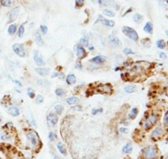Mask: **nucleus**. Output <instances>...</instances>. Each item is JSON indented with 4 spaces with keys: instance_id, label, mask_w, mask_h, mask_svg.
Wrapping results in <instances>:
<instances>
[{
    "instance_id": "412c9836",
    "label": "nucleus",
    "mask_w": 168,
    "mask_h": 159,
    "mask_svg": "<svg viewBox=\"0 0 168 159\" xmlns=\"http://www.w3.org/2000/svg\"><path fill=\"white\" fill-rule=\"evenodd\" d=\"M136 91H137V86L135 84H128V85L125 86L124 92L125 93L132 94V93L135 92Z\"/></svg>"
},
{
    "instance_id": "f257e3e1",
    "label": "nucleus",
    "mask_w": 168,
    "mask_h": 159,
    "mask_svg": "<svg viewBox=\"0 0 168 159\" xmlns=\"http://www.w3.org/2000/svg\"><path fill=\"white\" fill-rule=\"evenodd\" d=\"M26 140L29 145L34 150H38L41 147V141L39 139V135L35 129L26 130L25 133Z\"/></svg>"
},
{
    "instance_id": "0e129e2a",
    "label": "nucleus",
    "mask_w": 168,
    "mask_h": 159,
    "mask_svg": "<svg viewBox=\"0 0 168 159\" xmlns=\"http://www.w3.org/2000/svg\"><path fill=\"white\" fill-rule=\"evenodd\" d=\"M1 52H2V51H1V50H0V54H1Z\"/></svg>"
},
{
    "instance_id": "ea45409f",
    "label": "nucleus",
    "mask_w": 168,
    "mask_h": 159,
    "mask_svg": "<svg viewBox=\"0 0 168 159\" xmlns=\"http://www.w3.org/2000/svg\"><path fill=\"white\" fill-rule=\"evenodd\" d=\"M103 112V108H93L91 110V114H92V115H101Z\"/></svg>"
},
{
    "instance_id": "79ce46f5",
    "label": "nucleus",
    "mask_w": 168,
    "mask_h": 159,
    "mask_svg": "<svg viewBox=\"0 0 168 159\" xmlns=\"http://www.w3.org/2000/svg\"><path fill=\"white\" fill-rule=\"evenodd\" d=\"M75 69L79 70V71H82L83 70V64L82 62L80 59H77L75 63Z\"/></svg>"
},
{
    "instance_id": "e2e57ef3",
    "label": "nucleus",
    "mask_w": 168,
    "mask_h": 159,
    "mask_svg": "<svg viewBox=\"0 0 168 159\" xmlns=\"http://www.w3.org/2000/svg\"><path fill=\"white\" fill-rule=\"evenodd\" d=\"M165 159H168V156L167 157H166V158H165Z\"/></svg>"
},
{
    "instance_id": "b1692460",
    "label": "nucleus",
    "mask_w": 168,
    "mask_h": 159,
    "mask_svg": "<svg viewBox=\"0 0 168 159\" xmlns=\"http://www.w3.org/2000/svg\"><path fill=\"white\" fill-rule=\"evenodd\" d=\"M17 32V25L16 23H11L7 28V33L9 36H13Z\"/></svg>"
},
{
    "instance_id": "a878e982",
    "label": "nucleus",
    "mask_w": 168,
    "mask_h": 159,
    "mask_svg": "<svg viewBox=\"0 0 168 159\" xmlns=\"http://www.w3.org/2000/svg\"><path fill=\"white\" fill-rule=\"evenodd\" d=\"M64 106L62 105V104H57L54 106V107H53V112L57 115H61L63 113V111H64Z\"/></svg>"
},
{
    "instance_id": "c03bdc74",
    "label": "nucleus",
    "mask_w": 168,
    "mask_h": 159,
    "mask_svg": "<svg viewBox=\"0 0 168 159\" xmlns=\"http://www.w3.org/2000/svg\"><path fill=\"white\" fill-rule=\"evenodd\" d=\"M119 133L121 134H126L129 133V129L125 126H121L119 128Z\"/></svg>"
},
{
    "instance_id": "393cba45",
    "label": "nucleus",
    "mask_w": 168,
    "mask_h": 159,
    "mask_svg": "<svg viewBox=\"0 0 168 159\" xmlns=\"http://www.w3.org/2000/svg\"><path fill=\"white\" fill-rule=\"evenodd\" d=\"M133 151V145L131 143H126L125 145L122 147V153L125 154H129L132 153Z\"/></svg>"
},
{
    "instance_id": "5701e85b",
    "label": "nucleus",
    "mask_w": 168,
    "mask_h": 159,
    "mask_svg": "<svg viewBox=\"0 0 168 159\" xmlns=\"http://www.w3.org/2000/svg\"><path fill=\"white\" fill-rule=\"evenodd\" d=\"M7 113L12 116L17 117L20 115V110L17 106H10L7 108Z\"/></svg>"
},
{
    "instance_id": "dca6fc26",
    "label": "nucleus",
    "mask_w": 168,
    "mask_h": 159,
    "mask_svg": "<svg viewBox=\"0 0 168 159\" xmlns=\"http://www.w3.org/2000/svg\"><path fill=\"white\" fill-rule=\"evenodd\" d=\"M35 73L42 77H47L49 75L50 69L49 68H45V67H37L35 69Z\"/></svg>"
},
{
    "instance_id": "6e6552de",
    "label": "nucleus",
    "mask_w": 168,
    "mask_h": 159,
    "mask_svg": "<svg viewBox=\"0 0 168 159\" xmlns=\"http://www.w3.org/2000/svg\"><path fill=\"white\" fill-rule=\"evenodd\" d=\"M96 90L100 93L107 95H110L113 92V88L110 83H101L99 86H97Z\"/></svg>"
},
{
    "instance_id": "58836bf2",
    "label": "nucleus",
    "mask_w": 168,
    "mask_h": 159,
    "mask_svg": "<svg viewBox=\"0 0 168 159\" xmlns=\"http://www.w3.org/2000/svg\"><path fill=\"white\" fill-rule=\"evenodd\" d=\"M27 96L31 98V99H35V96H36V94L35 92V91L33 90L32 88H27Z\"/></svg>"
},
{
    "instance_id": "3c124183",
    "label": "nucleus",
    "mask_w": 168,
    "mask_h": 159,
    "mask_svg": "<svg viewBox=\"0 0 168 159\" xmlns=\"http://www.w3.org/2000/svg\"><path fill=\"white\" fill-rule=\"evenodd\" d=\"M102 66L101 65H98V64H92V63H90V69L92 70H98L100 68H101Z\"/></svg>"
},
{
    "instance_id": "4d7b16f0",
    "label": "nucleus",
    "mask_w": 168,
    "mask_h": 159,
    "mask_svg": "<svg viewBox=\"0 0 168 159\" xmlns=\"http://www.w3.org/2000/svg\"><path fill=\"white\" fill-rule=\"evenodd\" d=\"M103 19V17L102 16V15H99L98 16V18L96 19V21L94 22V24H97V23H99V22H101V21Z\"/></svg>"
},
{
    "instance_id": "49530a36",
    "label": "nucleus",
    "mask_w": 168,
    "mask_h": 159,
    "mask_svg": "<svg viewBox=\"0 0 168 159\" xmlns=\"http://www.w3.org/2000/svg\"><path fill=\"white\" fill-rule=\"evenodd\" d=\"M81 109H82V106L81 105L77 104L75 106H72V107L70 108V110H71V111H81Z\"/></svg>"
},
{
    "instance_id": "a18cd8bd",
    "label": "nucleus",
    "mask_w": 168,
    "mask_h": 159,
    "mask_svg": "<svg viewBox=\"0 0 168 159\" xmlns=\"http://www.w3.org/2000/svg\"><path fill=\"white\" fill-rule=\"evenodd\" d=\"M75 4L76 8H81L85 4V0H75Z\"/></svg>"
},
{
    "instance_id": "37998d69",
    "label": "nucleus",
    "mask_w": 168,
    "mask_h": 159,
    "mask_svg": "<svg viewBox=\"0 0 168 159\" xmlns=\"http://www.w3.org/2000/svg\"><path fill=\"white\" fill-rule=\"evenodd\" d=\"M35 102H36V104H42L44 101V98L43 96L41 95V94H38L35 96Z\"/></svg>"
},
{
    "instance_id": "aec40b11",
    "label": "nucleus",
    "mask_w": 168,
    "mask_h": 159,
    "mask_svg": "<svg viewBox=\"0 0 168 159\" xmlns=\"http://www.w3.org/2000/svg\"><path fill=\"white\" fill-rule=\"evenodd\" d=\"M81 102L80 98L76 96H69L66 99V102L67 104L69 105V106H75V105H77L79 104Z\"/></svg>"
},
{
    "instance_id": "13d9d810",
    "label": "nucleus",
    "mask_w": 168,
    "mask_h": 159,
    "mask_svg": "<svg viewBox=\"0 0 168 159\" xmlns=\"http://www.w3.org/2000/svg\"><path fill=\"white\" fill-rule=\"evenodd\" d=\"M87 49L89 51H92V52H93V51H95V46L93 45H92V44H90V45L87 47Z\"/></svg>"
},
{
    "instance_id": "680f3d73",
    "label": "nucleus",
    "mask_w": 168,
    "mask_h": 159,
    "mask_svg": "<svg viewBox=\"0 0 168 159\" xmlns=\"http://www.w3.org/2000/svg\"><path fill=\"white\" fill-rule=\"evenodd\" d=\"M166 34H167V37H168V30L166 31Z\"/></svg>"
},
{
    "instance_id": "6e6d98bb",
    "label": "nucleus",
    "mask_w": 168,
    "mask_h": 159,
    "mask_svg": "<svg viewBox=\"0 0 168 159\" xmlns=\"http://www.w3.org/2000/svg\"><path fill=\"white\" fill-rule=\"evenodd\" d=\"M158 55H159V58H161L162 59H165L167 58V55L166 53H164V52H159V53H158Z\"/></svg>"
},
{
    "instance_id": "c85d7f7f",
    "label": "nucleus",
    "mask_w": 168,
    "mask_h": 159,
    "mask_svg": "<svg viewBox=\"0 0 168 159\" xmlns=\"http://www.w3.org/2000/svg\"><path fill=\"white\" fill-rule=\"evenodd\" d=\"M101 23L104 26H106L107 28H113L115 26V22L112 21V20H109V19H103L101 21Z\"/></svg>"
},
{
    "instance_id": "4be33fe9",
    "label": "nucleus",
    "mask_w": 168,
    "mask_h": 159,
    "mask_svg": "<svg viewBox=\"0 0 168 159\" xmlns=\"http://www.w3.org/2000/svg\"><path fill=\"white\" fill-rule=\"evenodd\" d=\"M57 148L59 151V153L62 154L63 156H67V148L64 145V144H62V142H57Z\"/></svg>"
},
{
    "instance_id": "9d476101",
    "label": "nucleus",
    "mask_w": 168,
    "mask_h": 159,
    "mask_svg": "<svg viewBox=\"0 0 168 159\" xmlns=\"http://www.w3.org/2000/svg\"><path fill=\"white\" fill-rule=\"evenodd\" d=\"M98 3L100 5H103L105 7H114L117 11L120 9V5L117 3H116L114 0H98Z\"/></svg>"
},
{
    "instance_id": "a19ab883",
    "label": "nucleus",
    "mask_w": 168,
    "mask_h": 159,
    "mask_svg": "<svg viewBox=\"0 0 168 159\" xmlns=\"http://www.w3.org/2000/svg\"><path fill=\"white\" fill-rule=\"evenodd\" d=\"M48 31H49V29L46 25H41L39 26V32L41 33V35H44V36L47 35Z\"/></svg>"
},
{
    "instance_id": "09e8293b",
    "label": "nucleus",
    "mask_w": 168,
    "mask_h": 159,
    "mask_svg": "<svg viewBox=\"0 0 168 159\" xmlns=\"http://www.w3.org/2000/svg\"><path fill=\"white\" fill-rule=\"evenodd\" d=\"M163 124L166 127H168V111L166 112V114L164 115L163 117Z\"/></svg>"
},
{
    "instance_id": "2eb2a0df",
    "label": "nucleus",
    "mask_w": 168,
    "mask_h": 159,
    "mask_svg": "<svg viewBox=\"0 0 168 159\" xmlns=\"http://www.w3.org/2000/svg\"><path fill=\"white\" fill-rule=\"evenodd\" d=\"M89 41H90L89 36L88 35L87 33L84 32V34H83V36H81V38L80 39L78 44L81 45V46H82V47H84V48H87L88 46L90 45Z\"/></svg>"
},
{
    "instance_id": "423d86ee",
    "label": "nucleus",
    "mask_w": 168,
    "mask_h": 159,
    "mask_svg": "<svg viewBox=\"0 0 168 159\" xmlns=\"http://www.w3.org/2000/svg\"><path fill=\"white\" fill-rule=\"evenodd\" d=\"M73 51H74V53L76 55V58L77 59H80V60H82L84 59L87 57L88 53L85 48L82 47L79 44H75L74 45V48H73Z\"/></svg>"
},
{
    "instance_id": "9b49d317",
    "label": "nucleus",
    "mask_w": 168,
    "mask_h": 159,
    "mask_svg": "<svg viewBox=\"0 0 168 159\" xmlns=\"http://www.w3.org/2000/svg\"><path fill=\"white\" fill-rule=\"evenodd\" d=\"M164 134V129L162 125H158L153 129L152 134H151V138L153 139H158L162 137Z\"/></svg>"
},
{
    "instance_id": "de8ad7c7",
    "label": "nucleus",
    "mask_w": 168,
    "mask_h": 159,
    "mask_svg": "<svg viewBox=\"0 0 168 159\" xmlns=\"http://www.w3.org/2000/svg\"><path fill=\"white\" fill-rule=\"evenodd\" d=\"M121 124L123 125V126L126 127L127 125H131V121H129L127 118H123V119L121 121Z\"/></svg>"
},
{
    "instance_id": "f704fd0d",
    "label": "nucleus",
    "mask_w": 168,
    "mask_h": 159,
    "mask_svg": "<svg viewBox=\"0 0 168 159\" xmlns=\"http://www.w3.org/2000/svg\"><path fill=\"white\" fill-rule=\"evenodd\" d=\"M103 14L106 17H108V18H114L115 17V13L111 10V9H108V8H105L103 10Z\"/></svg>"
},
{
    "instance_id": "39448f33",
    "label": "nucleus",
    "mask_w": 168,
    "mask_h": 159,
    "mask_svg": "<svg viewBox=\"0 0 168 159\" xmlns=\"http://www.w3.org/2000/svg\"><path fill=\"white\" fill-rule=\"evenodd\" d=\"M33 59L35 64H36L37 67H45L46 65V61L44 59V56L42 55V54L39 51H34L33 52Z\"/></svg>"
},
{
    "instance_id": "ddd939ff",
    "label": "nucleus",
    "mask_w": 168,
    "mask_h": 159,
    "mask_svg": "<svg viewBox=\"0 0 168 159\" xmlns=\"http://www.w3.org/2000/svg\"><path fill=\"white\" fill-rule=\"evenodd\" d=\"M107 61V57L105 55H96L94 56L92 59H90L89 60V63H92V64H98V65H103L105 62Z\"/></svg>"
},
{
    "instance_id": "603ef678",
    "label": "nucleus",
    "mask_w": 168,
    "mask_h": 159,
    "mask_svg": "<svg viewBox=\"0 0 168 159\" xmlns=\"http://www.w3.org/2000/svg\"><path fill=\"white\" fill-rule=\"evenodd\" d=\"M29 124L31 125V126H33L34 128H37V125H36V121H35V120L31 116V121L29 122Z\"/></svg>"
},
{
    "instance_id": "f8f14e48",
    "label": "nucleus",
    "mask_w": 168,
    "mask_h": 159,
    "mask_svg": "<svg viewBox=\"0 0 168 159\" xmlns=\"http://www.w3.org/2000/svg\"><path fill=\"white\" fill-rule=\"evenodd\" d=\"M108 41L111 44V45L115 48H120L122 45L121 40L116 35H113V34H111L108 36Z\"/></svg>"
},
{
    "instance_id": "20e7f679",
    "label": "nucleus",
    "mask_w": 168,
    "mask_h": 159,
    "mask_svg": "<svg viewBox=\"0 0 168 159\" xmlns=\"http://www.w3.org/2000/svg\"><path fill=\"white\" fill-rule=\"evenodd\" d=\"M122 33L125 36L129 39L132 40L133 42H138L139 40V36L138 32L131 26H124L121 29Z\"/></svg>"
},
{
    "instance_id": "72a5a7b5",
    "label": "nucleus",
    "mask_w": 168,
    "mask_h": 159,
    "mask_svg": "<svg viewBox=\"0 0 168 159\" xmlns=\"http://www.w3.org/2000/svg\"><path fill=\"white\" fill-rule=\"evenodd\" d=\"M122 53L124 54L125 55H136V52L134 51L130 47H125L124 49L122 50Z\"/></svg>"
},
{
    "instance_id": "bb28decb",
    "label": "nucleus",
    "mask_w": 168,
    "mask_h": 159,
    "mask_svg": "<svg viewBox=\"0 0 168 159\" xmlns=\"http://www.w3.org/2000/svg\"><path fill=\"white\" fill-rule=\"evenodd\" d=\"M54 93H55V95L57 97H62V96H66V94L67 93V91L65 88H62V87H59V88H57L56 89H55Z\"/></svg>"
},
{
    "instance_id": "864d4df0",
    "label": "nucleus",
    "mask_w": 168,
    "mask_h": 159,
    "mask_svg": "<svg viewBox=\"0 0 168 159\" xmlns=\"http://www.w3.org/2000/svg\"><path fill=\"white\" fill-rule=\"evenodd\" d=\"M12 82L13 83H14L17 86H18V87H20V88H22L23 87V85H22V83H21L19 80H17V79H12Z\"/></svg>"
},
{
    "instance_id": "a211bd4d",
    "label": "nucleus",
    "mask_w": 168,
    "mask_h": 159,
    "mask_svg": "<svg viewBox=\"0 0 168 159\" xmlns=\"http://www.w3.org/2000/svg\"><path fill=\"white\" fill-rule=\"evenodd\" d=\"M65 81H66V83L67 85H70V86H71V85H74L76 83V81H77V77L75 76L74 73H68L66 77H65Z\"/></svg>"
},
{
    "instance_id": "6ab92c4d",
    "label": "nucleus",
    "mask_w": 168,
    "mask_h": 159,
    "mask_svg": "<svg viewBox=\"0 0 168 159\" xmlns=\"http://www.w3.org/2000/svg\"><path fill=\"white\" fill-rule=\"evenodd\" d=\"M138 114H139V110H138L137 107H133V108H131V110H129L126 118H127L129 121H133V120H135V119L137 117Z\"/></svg>"
},
{
    "instance_id": "2f4dec72",
    "label": "nucleus",
    "mask_w": 168,
    "mask_h": 159,
    "mask_svg": "<svg viewBox=\"0 0 168 159\" xmlns=\"http://www.w3.org/2000/svg\"><path fill=\"white\" fill-rule=\"evenodd\" d=\"M14 0H0V4L5 7H12L14 4Z\"/></svg>"
},
{
    "instance_id": "bf43d9fd",
    "label": "nucleus",
    "mask_w": 168,
    "mask_h": 159,
    "mask_svg": "<svg viewBox=\"0 0 168 159\" xmlns=\"http://www.w3.org/2000/svg\"><path fill=\"white\" fill-rule=\"evenodd\" d=\"M132 10H133V8H132V7H130V8H129V9H128V10H127V11H126V12L124 13V16H125L127 13H131V12H132Z\"/></svg>"
},
{
    "instance_id": "473e14b6",
    "label": "nucleus",
    "mask_w": 168,
    "mask_h": 159,
    "mask_svg": "<svg viewBox=\"0 0 168 159\" xmlns=\"http://www.w3.org/2000/svg\"><path fill=\"white\" fill-rule=\"evenodd\" d=\"M156 46L159 49V50H164L167 47V43L164 40L162 39H159L157 40L156 42Z\"/></svg>"
},
{
    "instance_id": "7ed1b4c3",
    "label": "nucleus",
    "mask_w": 168,
    "mask_h": 159,
    "mask_svg": "<svg viewBox=\"0 0 168 159\" xmlns=\"http://www.w3.org/2000/svg\"><path fill=\"white\" fill-rule=\"evenodd\" d=\"M158 150L154 145H149L142 149V158L143 159H157Z\"/></svg>"
},
{
    "instance_id": "7c9ffc66",
    "label": "nucleus",
    "mask_w": 168,
    "mask_h": 159,
    "mask_svg": "<svg viewBox=\"0 0 168 159\" xmlns=\"http://www.w3.org/2000/svg\"><path fill=\"white\" fill-rule=\"evenodd\" d=\"M37 84L39 87L44 88H48L50 85L49 82L47 79H38Z\"/></svg>"
},
{
    "instance_id": "0eeeda50",
    "label": "nucleus",
    "mask_w": 168,
    "mask_h": 159,
    "mask_svg": "<svg viewBox=\"0 0 168 159\" xmlns=\"http://www.w3.org/2000/svg\"><path fill=\"white\" fill-rule=\"evenodd\" d=\"M13 51L14 52L15 55H17V56L21 58H25L26 55V51H25V46L23 44L21 43H16L13 45Z\"/></svg>"
},
{
    "instance_id": "cd10ccee",
    "label": "nucleus",
    "mask_w": 168,
    "mask_h": 159,
    "mask_svg": "<svg viewBox=\"0 0 168 159\" xmlns=\"http://www.w3.org/2000/svg\"><path fill=\"white\" fill-rule=\"evenodd\" d=\"M143 31L146 33L149 34V35H152L153 33V23L150 22H146V24L143 26Z\"/></svg>"
},
{
    "instance_id": "1a4fd4ad",
    "label": "nucleus",
    "mask_w": 168,
    "mask_h": 159,
    "mask_svg": "<svg viewBox=\"0 0 168 159\" xmlns=\"http://www.w3.org/2000/svg\"><path fill=\"white\" fill-rule=\"evenodd\" d=\"M46 121H47V125L49 128L53 127L55 126L57 122L59 121V118H58V115H57L53 111H51L49 112L47 117H46Z\"/></svg>"
},
{
    "instance_id": "4468645a",
    "label": "nucleus",
    "mask_w": 168,
    "mask_h": 159,
    "mask_svg": "<svg viewBox=\"0 0 168 159\" xmlns=\"http://www.w3.org/2000/svg\"><path fill=\"white\" fill-rule=\"evenodd\" d=\"M20 10H21L20 7H14L13 10L9 13V16H8V22L12 23V22H15L16 20L18 18Z\"/></svg>"
},
{
    "instance_id": "c9c22d12",
    "label": "nucleus",
    "mask_w": 168,
    "mask_h": 159,
    "mask_svg": "<svg viewBox=\"0 0 168 159\" xmlns=\"http://www.w3.org/2000/svg\"><path fill=\"white\" fill-rule=\"evenodd\" d=\"M17 33V36H18L19 38H22L23 37V36L25 35V26H24V24H22V25H21L19 26Z\"/></svg>"
},
{
    "instance_id": "e433bc0d",
    "label": "nucleus",
    "mask_w": 168,
    "mask_h": 159,
    "mask_svg": "<svg viewBox=\"0 0 168 159\" xmlns=\"http://www.w3.org/2000/svg\"><path fill=\"white\" fill-rule=\"evenodd\" d=\"M141 44L145 48H150L151 47V40L149 38H143L141 40Z\"/></svg>"
},
{
    "instance_id": "f3484780",
    "label": "nucleus",
    "mask_w": 168,
    "mask_h": 159,
    "mask_svg": "<svg viewBox=\"0 0 168 159\" xmlns=\"http://www.w3.org/2000/svg\"><path fill=\"white\" fill-rule=\"evenodd\" d=\"M34 38H35V43L37 44L38 46H39V47L44 46V39H43V37H42V35H41V33L39 32V31H36V32H35V34H34Z\"/></svg>"
},
{
    "instance_id": "5fc2aeb1",
    "label": "nucleus",
    "mask_w": 168,
    "mask_h": 159,
    "mask_svg": "<svg viewBox=\"0 0 168 159\" xmlns=\"http://www.w3.org/2000/svg\"><path fill=\"white\" fill-rule=\"evenodd\" d=\"M58 73H59V71H57V70L53 71L51 74V78H57L58 76Z\"/></svg>"
},
{
    "instance_id": "052dcab7",
    "label": "nucleus",
    "mask_w": 168,
    "mask_h": 159,
    "mask_svg": "<svg viewBox=\"0 0 168 159\" xmlns=\"http://www.w3.org/2000/svg\"><path fill=\"white\" fill-rule=\"evenodd\" d=\"M53 159H62L58 155H57V154H55L54 156H53Z\"/></svg>"
},
{
    "instance_id": "f03ea898",
    "label": "nucleus",
    "mask_w": 168,
    "mask_h": 159,
    "mask_svg": "<svg viewBox=\"0 0 168 159\" xmlns=\"http://www.w3.org/2000/svg\"><path fill=\"white\" fill-rule=\"evenodd\" d=\"M159 121V115L156 113H150L147 116H144L142 124V128L144 130H149Z\"/></svg>"
},
{
    "instance_id": "8fccbe9b",
    "label": "nucleus",
    "mask_w": 168,
    "mask_h": 159,
    "mask_svg": "<svg viewBox=\"0 0 168 159\" xmlns=\"http://www.w3.org/2000/svg\"><path fill=\"white\" fill-rule=\"evenodd\" d=\"M65 77H66V75H65V73H64V72H62V71H59V73H58V76H57V79H59V80H64L65 79Z\"/></svg>"
},
{
    "instance_id": "4c0bfd02",
    "label": "nucleus",
    "mask_w": 168,
    "mask_h": 159,
    "mask_svg": "<svg viewBox=\"0 0 168 159\" xmlns=\"http://www.w3.org/2000/svg\"><path fill=\"white\" fill-rule=\"evenodd\" d=\"M48 138H49L50 142H55L57 139V135L53 131H50V132H49V134H48Z\"/></svg>"
},
{
    "instance_id": "c756f323",
    "label": "nucleus",
    "mask_w": 168,
    "mask_h": 159,
    "mask_svg": "<svg viewBox=\"0 0 168 159\" xmlns=\"http://www.w3.org/2000/svg\"><path fill=\"white\" fill-rule=\"evenodd\" d=\"M132 19H133L135 23L139 25V24H141V23L143 22V15H141V14H139V13H135V14H134Z\"/></svg>"
}]
</instances>
